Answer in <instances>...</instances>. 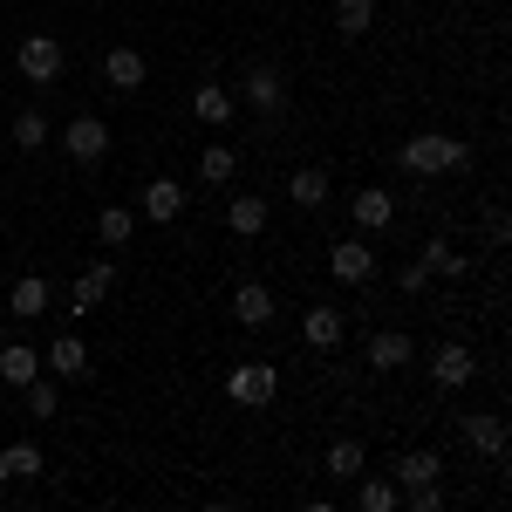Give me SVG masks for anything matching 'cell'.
I'll return each mask as SVG.
<instances>
[{"mask_svg":"<svg viewBox=\"0 0 512 512\" xmlns=\"http://www.w3.org/2000/svg\"><path fill=\"white\" fill-rule=\"evenodd\" d=\"M465 164H472V144L465 137H444V130L403 137V171H417V178H444V171H465Z\"/></svg>","mask_w":512,"mask_h":512,"instance_id":"6da1fadb","label":"cell"},{"mask_svg":"<svg viewBox=\"0 0 512 512\" xmlns=\"http://www.w3.org/2000/svg\"><path fill=\"white\" fill-rule=\"evenodd\" d=\"M55 137H62V151H69L76 164H103V158H110V123L89 117V110H82V117H69Z\"/></svg>","mask_w":512,"mask_h":512,"instance_id":"7a4b0ae2","label":"cell"},{"mask_svg":"<svg viewBox=\"0 0 512 512\" xmlns=\"http://www.w3.org/2000/svg\"><path fill=\"white\" fill-rule=\"evenodd\" d=\"M226 396L246 403V410H267V403L280 396V369L274 362H239L233 376H226Z\"/></svg>","mask_w":512,"mask_h":512,"instance_id":"3957f363","label":"cell"},{"mask_svg":"<svg viewBox=\"0 0 512 512\" xmlns=\"http://www.w3.org/2000/svg\"><path fill=\"white\" fill-rule=\"evenodd\" d=\"M239 103H246L253 117H274L280 103H287V76H280L274 62H253V69L239 76Z\"/></svg>","mask_w":512,"mask_h":512,"instance_id":"277c9868","label":"cell"},{"mask_svg":"<svg viewBox=\"0 0 512 512\" xmlns=\"http://www.w3.org/2000/svg\"><path fill=\"white\" fill-rule=\"evenodd\" d=\"M14 69L35 82V89L62 82V41H55V35H28L21 48H14Z\"/></svg>","mask_w":512,"mask_h":512,"instance_id":"5b68a950","label":"cell"},{"mask_svg":"<svg viewBox=\"0 0 512 512\" xmlns=\"http://www.w3.org/2000/svg\"><path fill=\"white\" fill-rule=\"evenodd\" d=\"M328 274L342 280V287H369V280H376V246H369V239H335Z\"/></svg>","mask_w":512,"mask_h":512,"instance_id":"8992f818","label":"cell"},{"mask_svg":"<svg viewBox=\"0 0 512 512\" xmlns=\"http://www.w3.org/2000/svg\"><path fill=\"white\" fill-rule=\"evenodd\" d=\"M110 287H117V267H110V260L82 267V274H76V287H69V315H96V308L110 301Z\"/></svg>","mask_w":512,"mask_h":512,"instance_id":"52a82bcc","label":"cell"},{"mask_svg":"<svg viewBox=\"0 0 512 512\" xmlns=\"http://www.w3.org/2000/svg\"><path fill=\"white\" fill-rule=\"evenodd\" d=\"M472 369H478V355L465 349V342H437V349H431L437 390H465V383H472Z\"/></svg>","mask_w":512,"mask_h":512,"instance_id":"ba28073f","label":"cell"},{"mask_svg":"<svg viewBox=\"0 0 512 512\" xmlns=\"http://www.w3.org/2000/svg\"><path fill=\"white\" fill-rule=\"evenodd\" d=\"M137 212H144L151 226L185 219V185H178V178H151V185H144V198H137Z\"/></svg>","mask_w":512,"mask_h":512,"instance_id":"9c48e42d","label":"cell"},{"mask_svg":"<svg viewBox=\"0 0 512 512\" xmlns=\"http://www.w3.org/2000/svg\"><path fill=\"white\" fill-rule=\"evenodd\" d=\"M349 212H355V233H383L396 219V198L383 192V185H362V192L349 198Z\"/></svg>","mask_w":512,"mask_h":512,"instance_id":"30bf717a","label":"cell"},{"mask_svg":"<svg viewBox=\"0 0 512 512\" xmlns=\"http://www.w3.org/2000/svg\"><path fill=\"white\" fill-rule=\"evenodd\" d=\"M103 82H110L117 96H137V89H144V55H137V48H110V55H103Z\"/></svg>","mask_w":512,"mask_h":512,"instance_id":"8fae6325","label":"cell"},{"mask_svg":"<svg viewBox=\"0 0 512 512\" xmlns=\"http://www.w3.org/2000/svg\"><path fill=\"white\" fill-rule=\"evenodd\" d=\"M267 219H274V205L260 192H239L233 205H226V226H233L239 239H253V233H267Z\"/></svg>","mask_w":512,"mask_h":512,"instance_id":"7c38bea8","label":"cell"},{"mask_svg":"<svg viewBox=\"0 0 512 512\" xmlns=\"http://www.w3.org/2000/svg\"><path fill=\"white\" fill-rule=\"evenodd\" d=\"M410 355H417V342H410L403 328H376V335H369V369H403Z\"/></svg>","mask_w":512,"mask_h":512,"instance_id":"4fadbf2b","label":"cell"},{"mask_svg":"<svg viewBox=\"0 0 512 512\" xmlns=\"http://www.w3.org/2000/svg\"><path fill=\"white\" fill-rule=\"evenodd\" d=\"M192 117L212 123V130L233 123V89H226V82H198V89H192Z\"/></svg>","mask_w":512,"mask_h":512,"instance_id":"5bb4252c","label":"cell"},{"mask_svg":"<svg viewBox=\"0 0 512 512\" xmlns=\"http://www.w3.org/2000/svg\"><path fill=\"white\" fill-rule=\"evenodd\" d=\"M41 376V349H28V342H0V383H35Z\"/></svg>","mask_w":512,"mask_h":512,"instance_id":"9a60e30c","label":"cell"},{"mask_svg":"<svg viewBox=\"0 0 512 512\" xmlns=\"http://www.w3.org/2000/svg\"><path fill=\"white\" fill-rule=\"evenodd\" d=\"M301 335H308V349H342L349 321H342V308H308V321H301Z\"/></svg>","mask_w":512,"mask_h":512,"instance_id":"2e32d148","label":"cell"},{"mask_svg":"<svg viewBox=\"0 0 512 512\" xmlns=\"http://www.w3.org/2000/svg\"><path fill=\"white\" fill-rule=\"evenodd\" d=\"M465 444H472V451H485V458H506V417H492V410L465 417Z\"/></svg>","mask_w":512,"mask_h":512,"instance_id":"e0dca14e","label":"cell"},{"mask_svg":"<svg viewBox=\"0 0 512 512\" xmlns=\"http://www.w3.org/2000/svg\"><path fill=\"white\" fill-rule=\"evenodd\" d=\"M233 315H239V328H267V321H274V294H267L260 280H246L233 294Z\"/></svg>","mask_w":512,"mask_h":512,"instance_id":"ac0fdd59","label":"cell"},{"mask_svg":"<svg viewBox=\"0 0 512 512\" xmlns=\"http://www.w3.org/2000/svg\"><path fill=\"white\" fill-rule=\"evenodd\" d=\"M48 294H55V287H48L41 274H21V280H14V294H7V308H14L21 321H35V315H48Z\"/></svg>","mask_w":512,"mask_h":512,"instance_id":"d6986e66","label":"cell"},{"mask_svg":"<svg viewBox=\"0 0 512 512\" xmlns=\"http://www.w3.org/2000/svg\"><path fill=\"white\" fill-rule=\"evenodd\" d=\"M444 472V458H437V451H403V458H396V492H410V485H431V478Z\"/></svg>","mask_w":512,"mask_h":512,"instance_id":"ffe728a7","label":"cell"},{"mask_svg":"<svg viewBox=\"0 0 512 512\" xmlns=\"http://www.w3.org/2000/svg\"><path fill=\"white\" fill-rule=\"evenodd\" d=\"M376 28V0H335V35L342 41H362Z\"/></svg>","mask_w":512,"mask_h":512,"instance_id":"44dd1931","label":"cell"},{"mask_svg":"<svg viewBox=\"0 0 512 512\" xmlns=\"http://www.w3.org/2000/svg\"><path fill=\"white\" fill-rule=\"evenodd\" d=\"M287 198H294L301 212H315V205H328V171H315V164H301V171L287 178Z\"/></svg>","mask_w":512,"mask_h":512,"instance_id":"7402d4cb","label":"cell"},{"mask_svg":"<svg viewBox=\"0 0 512 512\" xmlns=\"http://www.w3.org/2000/svg\"><path fill=\"white\" fill-rule=\"evenodd\" d=\"M96 239H103V246H130V239H137V212H130V205H103V212H96Z\"/></svg>","mask_w":512,"mask_h":512,"instance_id":"603a6c76","label":"cell"},{"mask_svg":"<svg viewBox=\"0 0 512 512\" xmlns=\"http://www.w3.org/2000/svg\"><path fill=\"white\" fill-rule=\"evenodd\" d=\"M48 369H55V376H89V349H82L76 335H55V342H48Z\"/></svg>","mask_w":512,"mask_h":512,"instance_id":"cb8c5ba5","label":"cell"},{"mask_svg":"<svg viewBox=\"0 0 512 512\" xmlns=\"http://www.w3.org/2000/svg\"><path fill=\"white\" fill-rule=\"evenodd\" d=\"M21 410H28L35 424H48V417L62 410V390H55L48 376H35V383H21Z\"/></svg>","mask_w":512,"mask_h":512,"instance_id":"d4e9b609","label":"cell"},{"mask_svg":"<svg viewBox=\"0 0 512 512\" xmlns=\"http://www.w3.org/2000/svg\"><path fill=\"white\" fill-rule=\"evenodd\" d=\"M41 472V451L35 444H0V478H14V485H21V478H35Z\"/></svg>","mask_w":512,"mask_h":512,"instance_id":"484cf974","label":"cell"},{"mask_svg":"<svg viewBox=\"0 0 512 512\" xmlns=\"http://www.w3.org/2000/svg\"><path fill=\"white\" fill-rule=\"evenodd\" d=\"M321 465H328V478H362V444L355 437H335Z\"/></svg>","mask_w":512,"mask_h":512,"instance_id":"4316f807","label":"cell"},{"mask_svg":"<svg viewBox=\"0 0 512 512\" xmlns=\"http://www.w3.org/2000/svg\"><path fill=\"white\" fill-rule=\"evenodd\" d=\"M233 171H239V158L226 144H205V151H198V178H205V185H226Z\"/></svg>","mask_w":512,"mask_h":512,"instance_id":"83f0119b","label":"cell"},{"mask_svg":"<svg viewBox=\"0 0 512 512\" xmlns=\"http://www.w3.org/2000/svg\"><path fill=\"white\" fill-rule=\"evenodd\" d=\"M362 512H396V478H355Z\"/></svg>","mask_w":512,"mask_h":512,"instance_id":"f1b7e54d","label":"cell"},{"mask_svg":"<svg viewBox=\"0 0 512 512\" xmlns=\"http://www.w3.org/2000/svg\"><path fill=\"white\" fill-rule=\"evenodd\" d=\"M48 137H55V123L41 117V110H21V117H14V144H21V151H41Z\"/></svg>","mask_w":512,"mask_h":512,"instance_id":"f546056e","label":"cell"},{"mask_svg":"<svg viewBox=\"0 0 512 512\" xmlns=\"http://www.w3.org/2000/svg\"><path fill=\"white\" fill-rule=\"evenodd\" d=\"M424 267H431V274H465V253H458V246H451V239H431V246H424Z\"/></svg>","mask_w":512,"mask_h":512,"instance_id":"4dcf8cb0","label":"cell"},{"mask_svg":"<svg viewBox=\"0 0 512 512\" xmlns=\"http://www.w3.org/2000/svg\"><path fill=\"white\" fill-rule=\"evenodd\" d=\"M410 512H444V485H410Z\"/></svg>","mask_w":512,"mask_h":512,"instance_id":"1f68e13d","label":"cell"},{"mask_svg":"<svg viewBox=\"0 0 512 512\" xmlns=\"http://www.w3.org/2000/svg\"><path fill=\"white\" fill-rule=\"evenodd\" d=\"M424 287H431V267H424V260H410V267L396 274V294H424Z\"/></svg>","mask_w":512,"mask_h":512,"instance_id":"d6a6232c","label":"cell"},{"mask_svg":"<svg viewBox=\"0 0 512 512\" xmlns=\"http://www.w3.org/2000/svg\"><path fill=\"white\" fill-rule=\"evenodd\" d=\"M506 233H512V219L499 212V205H492V212H485V239H506Z\"/></svg>","mask_w":512,"mask_h":512,"instance_id":"836d02e7","label":"cell"}]
</instances>
